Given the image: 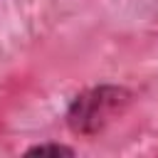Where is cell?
I'll list each match as a JSON object with an SVG mask.
<instances>
[{
  "label": "cell",
  "mask_w": 158,
  "mask_h": 158,
  "mask_svg": "<svg viewBox=\"0 0 158 158\" xmlns=\"http://www.w3.org/2000/svg\"><path fill=\"white\" fill-rule=\"evenodd\" d=\"M74 156V148L67 146V143H37V146H30L25 151V156Z\"/></svg>",
  "instance_id": "7a4b0ae2"
},
{
  "label": "cell",
  "mask_w": 158,
  "mask_h": 158,
  "mask_svg": "<svg viewBox=\"0 0 158 158\" xmlns=\"http://www.w3.org/2000/svg\"><path fill=\"white\" fill-rule=\"evenodd\" d=\"M131 99H133L131 89H126L121 84L89 86L69 101V106L64 111V123L74 136L91 138V136L101 133L116 116H121L126 111V106L131 104Z\"/></svg>",
  "instance_id": "6da1fadb"
}]
</instances>
